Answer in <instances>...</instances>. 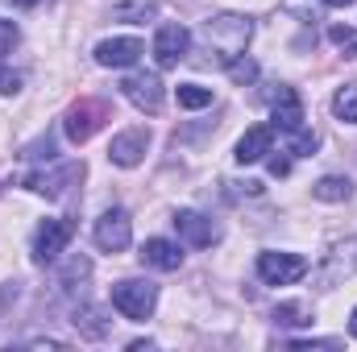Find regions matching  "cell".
<instances>
[{
    "label": "cell",
    "instance_id": "6da1fadb",
    "mask_svg": "<svg viewBox=\"0 0 357 352\" xmlns=\"http://www.w3.org/2000/svg\"><path fill=\"white\" fill-rule=\"evenodd\" d=\"M250 38H254V21L241 17V13H216V17L204 21V46H208L225 67H229L237 54H245Z\"/></svg>",
    "mask_w": 357,
    "mask_h": 352
},
{
    "label": "cell",
    "instance_id": "7a4b0ae2",
    "mask_svg": "<svg viewBox=\"0 0 357 352\" xmlns=\"http://www.w3.org/2000/svg\"><path fill=\"white\" fill-rule=\"evenodd\" d=\"M354 273H357V237H345V241L328 245L324 262L316 265V273H312V286L316 290H333V286H341Z\"/></svg>",
    "mask_w": 357,
    "mask_h": 352
},
{
    "label": "cell",
    "instance_id": "3957f363",
    "mask_svg": "<svg viewBox=\"0 0 357 352\" xmlns=\"http://www.w3.org/2000/svg\"><path fill=\"white\" fill-rule=\"evenodd\" d=\"M112 307L125 319H150L154 307H158V286L142 282V278H125V282L112 286Z\"/></svg>",
    "mask_w": 357,
    "mask_h": 352
},
{
    "label": "cell",
    "instance_id": "277c9868",
    "mask_svg": "<svg viewBox=\"0 0 357 352\" xmlns=\"http://www.w3.org/2000/svg\"><path fill=\"white\" fill-rule=\"evenodd\" d=\"M71 237H75V224H71L67 216H54V220H42V224H38V232H33V262H38V265H50V262H59V257L67 253V245H71Z\"/></svg>",
    "mask_w": 357,
    "mask_h": 352
},
{
    "label": "cell",
    "instance_id": "5b68a950",
    "mask_svg": "<svg viewBox=\"0 0 357 352\" xmlns=\"http://www.w3.org/2000/svg\"><path fill=\"white\" fill-rule=\"evenodd\" d=\"M112 112H108V104L104 99H79L71 112H67V120H63V133L75 141V145H84L91 141L100 129H104V120H108Z\"/></svg>",
    "mask_w": 357,
    "mask_h": 352
},
{
    "label": "cell",
    "instance_id": "8992f818",
    "mask_svg": "<svg viewBox=\"0 0 357 352\" xmlns=\"http://www.w3.org/2000/svg\"><path fill=\"white\" fill-rule=\"evenodd\" d=\"M84 182V162H63V166H54V170H33V175L25 178V186L33 191V195H46V199H63V195H71V186H79Z\"/></svg>",
    "mask_w": 357,
    "mask_h": 352
},
{
    "label": "cell",
    "instance_id": "52a82bcc",
    "mask_svg": "<svg viewBox=\"0 0 357 352\" xmlns=\"http://www.w3.org/2000/svg\"><path fill=\"white\" fill-rule=\"evenodd\" d=\"M96 245L104 249V253H121V249H129V241H133V220H129V211L125 207H108L100 220H96Z\"/></svg>",
    "mask_w": 357,
    "mask_h": 352
},
{
    "label": "cell",
    "instance_id": "ba28073f",
    "mask_svg": "<svg viewBox=\"0 0 357 352\" xmlns=\"http://www.w3.org/2000/svg\"><path fill=\"white\" fill-rule=\"evenodd\" d=\"M307 273V257L299 253H262L258 257V278L266 286H291Z\"/></svg>",
    "mask_w": 357,
    "mask_h": 352
},
{
    "label": "cell",
    "instance_id": "9c48e42d",
    "mask_svg": "<svg viewBox=\"0 0 357 352\" xmlns=\"http://www.w3.org/2000/svg\"><path fill=\"white\" fill-rule=\"evenodd\" d=\"M121 91H125V99H129L137 112H158L162 99H167L162 79H158L154 71H137V75H129V79L121 83Z\"/></svg>",
    "mask_w": 357,
    "mask_h": 352
},
{
    "label": "cell",
    "instance_id": "30bf717a",
    "mask_svg": "<svg viewBox=\"0 0 357 352\" xmlns=\"http://www.w3.org/2000/svg\"><path fill=\"white\" fill-rule=\"evenodd\" d=\"M146 150H150V129H142V125H133V129H125V133H116L112 137V145H108V158H112V166H137L142 158H146Z\"/></svg>",
    "mask_w": 357,
    "mask_h": 352
},
{
    "label": "cell",
    "instance_id": "8fae6325",
    "mask_svg": "<svg viewBox=\"0 0 357 352\" xmlns=\"http://www.w3.org/2000/svg\"><path fill=\"white\" fill-rule=\"evenodd\" d=\"M175 228L178 237L187 245H195V249H208V245L220 241V224L212 216H204V211H175Z\"/></svg>",
    "mask_w": 357,
    "mask_h": 352
},
{
    "label": "cell",
    "instance_id": "7c38bea8",
    "mask_svg": "<svg viewBox=\"0 0 357 352\" xmlns=\"http://www.w3.org/2000/svg\"><path fill=\"white\" fill-rule=\"evenodd\" d=\"M187 50H191V33L183 25H175V21L154 33V58H158V67H178L187 58Z\"/></svg>",
    "mask_w": 357,
    "mask_h": 352
},
{
    "label": "cell",
    "instance_id": "4fadbf2b",
    "mask_svg": "<svg viewBox=\"0 0 357 352\" xmlns=\"http://www.w3.org/2000/svg\"><path fill=\"white\" fill-rule=\"evenodd\" d=\"M270 112H274V129H282V133L303 129V99L295 88L278 83V91H270Z\"/></svg>",
    "mask_w": 357,
    "mask_h": 352
},
{
    "label": "cell",
    "instance_id": "5bb4252c",
    "mask_svg": "<svg viewBox=\"0 0 357 352\" xmlns=\"http://www.w3.org/2000/svg\"><path fill=\"white\" fill-rule=\"evenodd\" d=\"M142 54H146V46H142L137 38H108V42L96 46V63H100V67H112V71L133 67Z\"/></svg>",
    "mask_w": 357,
    "mask_h": 352
},
{
    "label": "cell",
    "instance_id": "9a60e30c",
    "mask_svg": "<svg viewBox=\"0 0 357 352\" xmlns=\"http://www.w3.org/2000/svg\"><path fill=\"white\" fill-rule=\"evenodd\" d=\"M270 145H274V125H254V129H245V137L237 141V154H233V158H237L241 166H254V162H262L266 154H274Z\"/></svg>",
    "mask_w": 357,
    "mask_h": 352
},
{
    "label": "cell",
    "instance_id": "2e32d148",
    "mask_svg": "<svg viewBox=\"0 0 357 352\" xmlns=\"http://www.w3.org/2000/svg\"><path fill=\"white\" fill-rule=\"evenodd\" d=\"M142 262L150 265V269H162V273H171L183 265V253H178L175 241H162V237H150L146 245H142Z\"/></svg>",
    "mask_w": 357,
    "mask_h": 352
},
{
    "label": "cell",
    "instance_id": "e0dca14e",
    "mask_svg": "<svg viewBox=\"0 0 357 352\" xmlns=\"http://www.w3.org/2000/svg\"><path fill=\"white\" fill-rule=\"evenodd\" d=\"M312 195L320 199V203H345L349 195H354V182L341 175H324L316 186H312Z\"/></svg>",
    "mask_w": 357,
    "mask_h": 352
},
{
    "label": "cell",
    "instance_id": "ac0fdd59",
    "mask_svg": "<svg viewBox=\"0 0 357 352\" xmlns=\"http://www.w3.org/2000/svg\"><path fill=\"white\" fill-rule=\"evenodd\" d=\"M333 116L341 125H357V83H345L333 95Z\"/></svg>",
    "mask_w": 357,
    "mask_h": 352
},
{
    "label": "cell",
    "instance_id": "d6986e66",
    "mask_svg": "<svg viewBox=\"0 0 357 352\" xmlns=\"http://www.w3.org/2000/svg\"><path fill=\"white\" fill-rule=\"evenodd\" d=\"M71 323H75L84 336H91V340H100V336L108 332V323H104L100 311H91V307H75V311H71Z\"/></svg>",
    "mask_w": 357,
    "mask_h": 352
},
{
    "label": "cell",
    "instance_id": "ffe728a7",
    "mask_svg": "<svg viewBox=\"0 0 357 352\" xmlns=\"http://www.w3.org/2000/svg\"><path fill=\"white\" fill-rule=\"evenodd\" d=\"M274 323H278V328H307L312 315H307V307H299V303H278V307H274Z\"/></svg>",
    "mask_w": 357,
    "mask_h": 352
},
{
    "label": "cell",
    "instance_id": "44dd1931",
    "mask_svg": "<svg viewBox=\"0 0 357 352\" xmlns=\"http://www.w3.org/2000/svg\"><path fill=\"white\" fill-rule=\"evenodd\" d=\"M212 104V88H199V83H178V108H208Z\"/></svg>",
    "mask_w": 357,
    "mask_h": 352
},
{
    "label": "cell",
    "instance_id": "7402d4cb",
    "mask_svg": "<svg viewBox=\"0 0 357 352\" xmlns=\"http://www.w3.org/2000/svg\"><path fill=\"white\" fill-rule=\"evenodd\" d=\"M312 150H316V133H307V129H291V133H287V154L307 158Z\"/></svg>",
    "mask_w": 357,
    "mask_h": 352
},
{
    "label": "cell",
    "instance_id": "603a6c76",
    "mask_svg": "<svg viewBox=\"0 0 357 352\" xmlns=\"http://www.w3.org/2000/svg\"><path fill=\"white\" fill-rule=\"evenodd\" d=\"M229 79H233V83H254V79H258V63L245 58V54H237V58L229 63Z\"/></svg>",
    "mask_w": 357,
    "mask_h": 352
},
{
    "label": "cell",
    "instance_id": "cb8c5ba5",
    "mask_svg": "<svg viewBox=\"0 0 357 352\" xmlns=\"http://www.w3.org/2000/svg\"><path fill=\"white\" fill-rule=\"evenodd\" d=\"M328 38H333L341 50H349V54L357 58V33L349 29V25H333V29H328Z\"/></svg>",
    "mask_w": 357,
    "mask_h": 352
},
{
    "label": "cell",
    "instance_id": "d4e9b609",
    "mask_svg": "<svg viewBox=\"0 0 357 352\" xmlns=\"http://www.w3.org/2000/svg\"><path fill=\"white\" fill-rule=\"evenodd\" d=\"M17 38H21V29H17L13 21H4V17H0V54H8V50L17 46Z\"/></svg>",
    "mask_w": 357,
    "mask_h": 352
},
{
    "label": "cell",
    "instance_id": "484cf974",
    "mask_svg": "<svg viewBox=\"0 0 357 352\" xmlns=\"http://www.w3.org/2000/svg\"><path fill=\"white\" fill-rule=\"evenodd\" d=\"M17 91H21V75L8 71V67H0V95H17Z\"/></svg>",
    "mask_w": 357,
    "mask_h": 352
},
{
    "label": "cell",
    "instance_id": "4316f807",
    "mask_svg": "<svg viewBox=\"0 0 357 352\" xmlns=\"http://www.w3.org/2000/svg\"><path fill=\"white\" fill-rule=\"evenodd\" d=\"M291 349H341L337 340H291Z\"/></svg>",
    "mask_w": 357,
    "mask_h": 352
},
{
    "label": "cell",
    "instance_id": "83f0119b",
    "mask_svg": "<svg viewBox=\"0 0 357 352\" xmlns=\"http://www.w3.org/2000/svg\"><path fill=\"white\" fill-rule=\"evenodd\" d=\"M270 175H274V178L291 175V162H287V158H270Z\"/></svg>",
    "mask_w": 357,
    "mask_h": 352
},
{
    "label": "cell",
    "instance_id": "f1b7e54d",
    "mask_svg": "<svg viewBox=\"0 0 357 352\" xmlns=\"http://www.w3.org/2000/svg\"><path fill=\"white\" fill-rule=\"evenodd\" d=\"M320 4H328V8H349L354 0H320Z\"/></svg>",
    "mask_w": 357,
    "mask_h": 352
},
{
    "label": "cell",
    "instance_id": "f546056e",
    "mask_svg": "<svg viewBox=\"0 0 357 352\" xmlns=\"http://www.w3.org/2000/svg\"><path fill=\"white\" fill-rule=\"evenodd\" d=\"M349 332L357 336V307H354V315H349Z\"/></svg>",
    "mask_w": 357,
    "mask_h": 352
}]
</instances>
